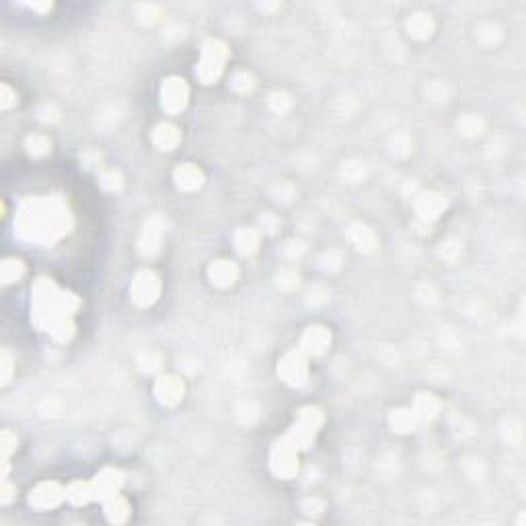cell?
<instances>
[{
  "label": "cell",
  "mask_w": 526,
  "mask_h": 526,
  "mask_svg": "<svg viewBox=\"0 0 526 526\" xmlns=\"http://www.w3.org/2000/svg\"><path fill=\"white\" fill-rule=\"evenodd\" d=\"M155 393L163 405H175L183 397V382L177 376H161L157 380Z\"/></svg>",
  "instance_id": "12"
},
{
  "label": "cell",
  "mask_w": 526,
  "mask_h": 526,
  "mask_svg": "<svg viewBox=\"0 0 526 526\" xmlns=\"http://www.w3.org/2000/svg\"><path fill=\"white\" fill-rule=\"evenodd\" d=\"M79 309V298L60 290L52 280L41 277L33 286V321L50 331L58 342H68L75 333L72 315Z\"/></svg>",
  "instance_id": "2"
},
{
  "label": "cell",
  "mask_w": 526,
  "mask_h": 526,
  "mask_svg": "<svg viewBox=\"0 0 526 526\" xmlns=\"http://www.w3.org/2000/svg\"><path fill=\"white\" fill-rule=\"evenodd\" d=\"M2 92H4V99H2V107L6 109V107H10V105L14 103V99H12V92H10V88L6 87V85H2Z\"/></svg>",
  "instance_id": "30"
},
{
  "label": "cell",
  "mask_w": 526,
  "mask_h": 526,
  "mask_svg": "<svg viewBox=\"0 0 526 526\" xmlns=\"http://www.w3.org/2000/svg\"><path fill=\"white\" fill-rule=\"evenodd\" d=\"M17 446V438L8 432V430H4L2 432V454H4V460L10 456V450Z\"/></svg>",
  "instance_id": "28"
},
{
  "label": "cell",
  "mask_w": 526,
  "mask_h": 526,
  "mask_svg": "<svg viewBox=\"0 0 526 526\" xmlns=\"http://www.w3.org/2000/svg\"><path fill=\"white\" fill-rule=\"evenodd\" d=\"M260 241H262V235L255 231V228H241L237 235H235V245H237V251L241 255H251L257 251L260 247Z\"/></svg>",
  "instance_id": "19"
},
{
  "label": "cell",
  "mask_w": 526,
  "mask_h": 526,
  "mask_svg": "<svg viewBox=\"0 0 526 526\" xmlns=\"http://www.w3.org/2000/svg\"><path fill=\"white\" fill-rule=\"evenodd\" d=\"M331 344V333L325 327H309L300 340V350L304 351L306 355H319L329 348Z\"/></svg>",
  "instance_id": "11"
},
{
  "label": "cell",
  "mask_w": 526,
  "mask_h": 526,
  "mask_svg": "<svg viewBox=\"0 0 526 526\" xmlns=\"http://www.w3.org/2000/svg\"><path fill=\"white\" fill-rule=\"evenodd\" d=\"M277 374L282 376L284 382L292 387H300L309 378V358L302 350H294L286 353L277 366Z\"/></svg>",
  "instance_id": "6"
},
{
  "label": "cell",
  "mask_w": 526,
  "mask_h": 526,
  "mask_svg": "<svg viewBox=\"0 0 526 526\" xmlns=\"http://www.w3.org/2000/svg\"><path fill=\"white\" fill-rule=\"evenodd\" d=\"M70 212L60 197L27 199L14 220L17 233L35 243H54L70 228Z\"/></svg>",
  "instance_id": "1"
},
{
  "label": "cell",
  "mask_w": 526,
  "mask_h": 526,
  "mask_svg": "<svg viewBox=\"0 0 526 526\" xmlns=\"http://www.w3.org/2000/svg\"><path fill=\"white\" fill-rule=\"evenodd\" d=\"M175 181L179 189L193 191L204 183V175L195 165H181L179 169H175Z\"/></svg>",
  "instance_id": "15"
},
{
  "label": "cell",
  "mask_w": 526,
  "mask_h": 526,
  "mask_svg": "<svg viewBox=\"0 0 526 526\" xmlns=\"http://www.w3.org/2000/svg\"><path fill=\"white\" fill-rule=\"evenodd\" d=\"M458 130H460V132H465V134L475 136V134H479V132H481V121H479V119H475V117H465V119L458 124Z\"/></svg>",
  "instance_id": "27"
},
{
  "label": "cell",
  "mask_w": 526,
  "mask_h": 526,
  "mask_svg": "<svg viewBox=\"0 0 526 526\" xmlns=\"http://www.w3.org/2000/svg\"><path fill=\"white\" fill-rule=\"evenodd\" d=\"M444 208H446V199L438 193H422L416 199V210L426 220H436Z\"/></svg>",
  "instance_id": "13"
},
{
  "label": "cell",
  "mask_w": 526,
  "mask_h": 526,
  "mask_svg": "<svg viewBox=\"0 0 526 526\" xmlns=\"http://www.w3.org/2000/svg\"><path fill=\"white\" fill-rule=\"evenodd\" d=\"M66 502L72 506H87L88 502H95V491L90 481H75L66 487Z\"/></svg>",
  "instance_id": "16"
},
{
  "label": "cell",
  "mask_w": 526,
  "mask_h": 526,
  "mask_svg": "<svg viewBox=\"0 0 526 526\" xmlns=\"http://www.w3.org/2000/svg\"><path fill=\"white\" fill-rule=\"evenodd\" d=\"M350 237L351 241L358 245V249H362V251H370V249L374 247V243H376L374 235H372L366 226H353Z\"/></svg>",
  "instance_id": "24"
},
{
  "label": "cell",
  "mask_w": 526,
  "mask_h": 526,
  "mask_svg": "<svg viewBox=\"0 0 526 526\" xmlns=\"http://www.w3.org/2000/svg\"><path fill=\"white\" fill-rule=\"evenodd\" d=\"M64 500H66V487H62V485H58L54 481L39 483L29 494V504L33 508H37V510H54Z\"/></svg>",
  "instance_id": "8"
},
{
  "label": "cell",
  "mask_w": 526,
  "mask_h": 526,
  "mask_svg": "<svg viewBox=\"0 0 526 526\" xmlns=\"http://www.w3.org/2000/svg\"><path fill=\"white\" fill-rule=\"evenodd\" d=\"M187 97H189V88L179 77L167 79L161 88V105L169 113H179L187 105Z\"/></svg>",
  "instance_id": "9"
},
{
  "label": "cell",
  "mask_w": 526,
  "mask_h": 526,
  "mask_svg": "<svg viewBox=\"0 0 526 526\" xmlns=\"http://www.w3.org/2000/svg\"><path fill=\"white\" fill-rule=\"evenodd\" d=\"M27 148H29V153H31V155H35V157L46 155V153L50 150V140H48V138H43V136H33V138H29Z\"/></svg>",
  "instance_id": "26"
},
{
  "label": "cell",
  "mask_w": 526,
  "mask_h": 526,
  "mask_svg": "<svg viewBox=\"0 0 526 526\" xmlns=\"http://www.w3.org/2000/svg\"><path fill=\"white\" fill-rule=\"evenodd\" d=\"M440 409V401L432 395H420L416 399V407H413V413L420 418V420H432Z\"/></svg>",
  "instance_id": "20"
},
{
  "label": "cell",
  "mask_w": 526,
  "mask_h": 526,
  "mask_svg": "<svg viewBox=\"0 0 526 526\" xmlns=\"http://www.w3.org/2000/svg\"><path fill=\"white\" fill-rule=\"evenodd\" d=\"M153 142L161 150H173L181 142V134L173 124H159L153 132Z\"/></svg>",
  "instance_id": "14"
},
{
  "label": "cell",
  "mask_w": 526,
  "mask_h": 526,
  "mask_svg": "<svg viewBox=\"0 0 526 526\" xmlns=\"http://www.w3.org/2000/svg\"><path fill=\"white\" fill-rule=\"evenodd\" d=\"M161 237H163V228H153V224H148L146 231L142 233V239H140V253H142V255H153V253H157L159 243H161Z\"/></svg>",
  "instance_id": "22"
},
{
  "label": "cell",
  "mask_w": 526,
  "mask_h": 526,
  "mask_svg": "<svg viewBox=\"0 0 526 526\" xmlns=\"http://www.w3.org/2000/svg\"><path fill=\"white\" fill-rule=\"evenodd\" d=\"M321 426H323V413H321V409H317V407H306V409L300 411V416H298L294 428L290 430L288 438L292 440L300 450H302V448H309L311 442L319 434Z\"/></svg>",
  "instance_id": "5"
},
{
  "label": "cell",
  "mask_w": 526,
  "mask_h": 526,
  "mask_svg": "<svg viewBox=\"0 0 526 526\" xmlns=\"http://www.w3.org/2000/svg\"><path fill=\"white\" fill-rule=\"evenodd\" d=\"M233 87L237 88V90H241V92H245V90H249V88L253 87V79H251L249 75L241 72V75H237V77H235Z\"/></svg>",
  "instance_id": "29"
},
{
  "label": "cell",
  "mask_w": 526,
  "mask_h": 526,
  "mask_svg": "<svg viewBox=\"0 0 526 526\" xmlns=\"http://www.w3.org/2000/svg\"><path fill=\"white\" fill-rule=\"evenodd\" d=\"M210 277L214 284L218 286H231L235 284V280L239 277V269L237 265L231 262H216L210 267Z\"/></svg>",
  "instance_id": "18"
},
{
  "label": "cell",
  "mask_w": 526,
  "mask_h": 526,
  "mask_svg": "<svg viewBox=\"0 0 526 526\" xmlns=\"http://www.w3.org/2000/svg\"><path fill=\"white\" fill-rule=\"evenodd\" d=\"M23 273H25V265L19 260H6L2 263V282L4 284H10V282L19 280Z\"/></svg>",
  "instance_id": "25"
},
{
  "label": "cell",
  "mask_w": 526,
  "mask_h": 526,
  "mask_svg": "<svg viewBox=\"0 0 526 526\" xmlns=\"http://www.w3.org/2000/svg\"><path fill=\"white\" fill-rule=\"evenodd\" d=\"M8 378H10V360H8V355L4 353V374H2V380L8 382Z\"/></svg>",
  "instance_id": "31"
},
{
  "label": "cell",
  "mask_w": 526,
  "mask_h": 526,
  "mask_svg": "<svg viewBox=\"0 0 526 526\" xmlns=\"http://www.w3.org/2000/svg\"><path fill=\"white\" fill-rule=\"evenodd\" d=\"M226 58H228V50L222 41L218 39L206 41L202 48V62L197 64V70H195L197 79L206 85L214 83L222 75Z\"/></svg>",
  "instance_id": "3"
},
{
  "label": "cell",
  "mask_w": 526,
  "mask_h": 526,
  "mask_svg": "<svg viewBox=\"0 0 526 526\" xmlns=\"http://www.w3.org/2000/svg\"><path fill=\"white\" fill-rule=\"evenodd\" d=\"M407 29H409V33H411L413 37L424 39V37H430V35H432L434 23H432V19H430L428 14H416V17L409 19Z\"/></svg>",
  "instance_id": "21"
},
{
  "label": "cell",
  "mask_w": 526,
  "mask_h": 526,
  "mask_svg": "<svg viewBox=\"0 0 526 526\" xmlns=\"http://www.w3.org/2000/svg\"><path fill=\"white\" fill-rule=\"evenodd\" d=\"M92 491H95V500L97 502H105L111 496L119 494V487L124 483V475L115 469H105L103 473H99L92 481Z\"/></svg>",
  "instance_id": "10"
},
{
  "label": "cell",
  "mask_w": 526,
  "mask_h": 526,
  "mask_svg": "<svg viewBox=\"0 0 526 526\" xmlns=\"http://www.w3.org/2000/svg\"><path fill=\"white\" fill-rule=\"evenodd\" d=\"M298 450H300V448H298L292 440L288 438V436H284V438L280 440V442L273 446V450H271V460H269L273 475H277V477H282V479L294 477V475L298 473Z\"/></svg>",
  "instance_id": "4"
},
{
  "label": "cell",
  "mask_w": 526,
  "mask_h": 526,
  "mask_svg": "<svg viewBox=\"0 0 526 526\" xmlns=\"http://www.w3.org/2000/svg\"><path fill=\"white\" fill-rule=\"evenodd\" d=\"M130 294H132V300L140 306H150L159 294H161V282L157 277V273H153L150 269H142L134 282H132V288H130Z\"/></svg>",
  "instance_id": "7"
},
{
  "label": "cell",
  "mask_w": 526,
  "mask_h": 526,
  "mask_svg": "<svg viewBox=\"0 0 526 526\" xmlns=\"http://www.w3.org/2000/svg\"><path fill=\"white\" fill-rule=\"evenodd\" d=\"M420 422V418L413 413V409H399L391 416V424L395 430H401V432H409L416 428V424Z\"/></svg>",
  "instance_id": "23"
},
{
  "label": "cell",
  "mask_w": 526,
  "mask_h": 526,
  "mask_svg": "<svg viewBox=\"0 0 526 526\" xmlns=\"http://www.w3.org/2000/svg\"><path fill=\"white\" fill-rule=\"evenodd\" d=\"M105 514L111 523H124L130 516V504L126 502V498H121L119 494L111 496L109 500L103 502Z\"/></svg>",
  "instance_id": "17"
}]
</instances>
